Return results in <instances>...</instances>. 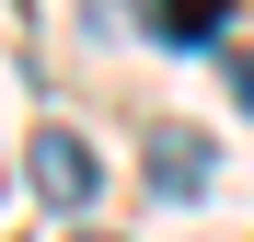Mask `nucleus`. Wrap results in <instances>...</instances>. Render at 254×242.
<instances>
[{"mask_svg": "<svg viewBox=\"0 0 254 242\" xmlns=\"http://www.w3.org/2000/svg\"><path fill=\"white\" fill-rule=\"evenodd\" d=\"M220 12H231V0H150V35H162V47H208Z\"/></svg>", "mask_w": 254, "mask_h": 242, "instance_id": "7ed1b4c3", "label": "nucleus"}, {"mask_svg": "<svg viewBox=\"0 0 254 242\" xmlns=\"http://www.w3.org/2000/svg\"><path fill=\"white\" fill-rule=\"evenodd\" d=\"M231 93H243V104H254V47H243V58H231Z\"/></svg>", "mask_w": 254, "mask_h": 242, "instance_id": "20e7f679", "label": "nucleus"}, {"mask_svg": "<svg viewBox=\"0 0 254 242\" xmlns=\"http://www.w3.org/2000/svg\"><path fill=\"white\" fill-rule=\"evenodd\" d=\"M81 242H104V231H81Z\"/></svg>", "mask_w": 254, "mask_h": 242, "instance_id": "39448f33", "label": "nucleus"}, {"mask_svg": "<svg viewBox=\"0 0 254 242\" xmlns=\"http://www.w3.org/2000/svg\"><path fill=\"white\" fill-rule=\"evenodd\" d=\"M23 173H35L47 208H93V196H104V161H93L81 127H35V139H23Z\"/></svg>", "mask_w": 254, "mask_h": 242, "instance_id": "f257e3e1", "label": "nucleus"}, {"mask_svg": "<svg viewBox=\"0 0 254 242\" xmlns=\"http://www.w3.org/2000/svg\"><path fill=\"white\" fill-rule=\"evenodd\" d=\"M150 196H208V139L196 127H150Z\"/></svg>", "mask_w": 254, "mask_h": 242, "instance_id": "f03ea898", "label": "nucleus"}]
</instances>
